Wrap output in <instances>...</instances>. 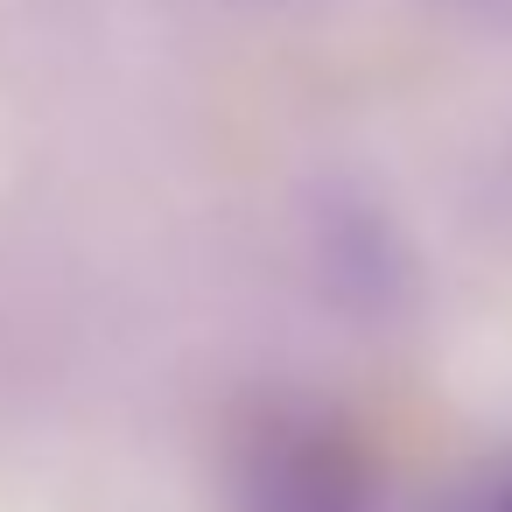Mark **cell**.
I'll use <instances>...</instances> for the list:
<instances>
[{
  "mask_svg": "<svg viewBox=\"0 0 512 512\" xmlns=\"http://www.w3.org/2000/svg\"><path fill=\"white\" fill-rule=\"evenodd\" d=\"M246 505L253 512H358V456L344 449V435H330L323 421L295 407L246 449Z\"/></svg>",
  "mask_w": 512,
  "mask_h": 512,
  "instance_id": "1",
  "label": "cell"
},
{
  "mask_svg": "<svg viewBox=\"0 0 512 512\" xmlns=\"http://www.w3.org/2000/svg\"><path fill=\"white\" fill-rule=\"evenodd\" d=\"M316 260H323L337 302H351V309H393L407 288L400 232L372 204H337L330 218H316Z\"/></svg>",
  "mask_w": 512,
  "mask_h": 512,
  "instance_id": "2",
  "label": "cell"
},
{
  "mask_svg": "<svg viewBox=\"0 0 512 512\" xmlns=\"http://www.w3.org/2000/svg\"><path fill=\"white\" fill-rule=\"evenodd\" d=\"M435 8H449V15L470 22V29H498V36H512V0H435Z\"/></svg>",
  "mask_w": 512,
  "mask_h": 512,
  "instance_id": "3",
  "label": "cell"
}]
</instances>
